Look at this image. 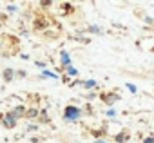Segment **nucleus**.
Segmentation results:
<instances>
[{"instance_id": "nucleus-10", "label": "nucleus", "mask_w": 154, "mask_h": 143, "mask_svg": "<svg viewBox=\"0 0 154 143\" xmlns=\"http://www.w3.org/2000/svg\"><path fill=\"white\" fill-rule=\"evenodd\" d=\"M94 143H105V141H94Z\"/></svg>"}, {"instance_id": "nucleus-9", "label": "nucleus", "mask_w": 154, "mask_h": 143, "mask_svg": "<svg viewBox=\"0 0 154 143\" xmlns=\"http://www.w3.org/2000/svg\"><path fill=\"white\" fill-rule=\"evenodd\" d=\"M143 143H154V138H147V139H145Z\"/></svg>"}, {"instance_id": "nucleus-1", "label": "nucleus", "mask_w": 154, "mask_h": 143, "mask_svg": "<svg viewBox=\"0 0 154 143\" xmlns=\"http://www.w3.org/2000/svg\"><path fill=\"white\" fill-rule=\"evenodd\" d=\"M78 118H80V109H76V107L65 109V120H78Z\"/></svg>"}, {"instance_id": "nucleus-5", "label": "nucleus", "mask_w": 154, "mask_h": 143, "mask_svg": "<svg viewBox=\"0 0 154 143\" xmlns=\"http://www.w3.org/2000/svg\"><path fill=\"white\" fill-rule=\"evenodd\" d=\"M94 85H96V82H94V80H89V82H85V87H89V89H91V87H94Z\"/></svg>"}, {"instance_id": "nucleus-7", "label": "nucleus", "mask_w": 154, "mask_h": 143, "mask_svg": "<svg viewBox=\"0 0 154 143\" xmlns=\"http://www.w3.org/2000/svg\"><path fill=\"white\" fill-rule=\"evenodd\" d=\"M45 76H51V78H56V75H53V73H49V71H45V73H44Z\"/></svg>"}, {"instance_id": "nucleus-2", "label": "nucleus", "mask_w": 154, "mask_h": 143, "mask_svg": "<svg viewBox=\"0 0 154 143\" xmlns=\"http://www.w3.org/2000/svg\"><path fill=\"white\" fill-rule=\"evenodd\" d=\"M116 141H118V143H125V141H127V132H120V134L116 136Z\"/></svg>"}, {"instance_id": "nucleus-4", "label": "nucleus", "mask_w": 154, "mask_h": 143, "mask_svg": "<svg viewBox=\"0 0 154 143\" xmlns=\"http://www.w3.org/2000/svg\"><path fill=\"white\" fill-rule=\"evenodd\" d=\"M62 62H63V63H69V54H67V53L62 54Z\"/></svg>"}, {"instance_id": "nucleus-8", "label": "nucleus", "mask_w": 154, "mask_h": 143, "mask_svg": "<svg viewBox=\"0 0 154 143\" xmlns=\"http://www.w3.org/2000/svg\"><path fill=\"white\" fill-rule=\"evenodd\" d=\"M67 71H69V75H76V69H72V67H69Z\"/></svg>"}, {"instance_id": "nucleus-3", "label": "nucleus", "mask_w": 154, "mask_h": 143, "mask_svg": "<svg viewBox=\"0 0 154 143\" xmlns=\"http://www.w3.org/2000/svg\"><path fill=\"white\" fill-rule=\"evenodd\" d=\"M13 123H15V118H13V114L6 116V125H8V127H13Z\"/></svg>"}, {"instance_id": "nucleus-6", "label": "nucleus", "mask_w": 154, "mask_h": 143, "mask_svg": "<svg viewBox=\"0 0 154 143\" xmlns=\"http://www.w3.org/2000/svg\"><path fill=\"white\" fill-rule=\"evenodd\" d=\"M127 89H129V91H131V93H136V87H134V85H132V84H127Z\"/></svg>"}]
</instances>
